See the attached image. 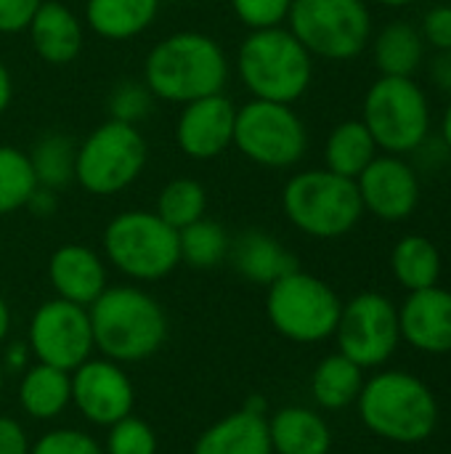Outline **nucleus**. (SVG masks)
I'll return each mask as SVG.
<instances>
[{
  "label": "nucleus",
  "mask_w": 451,
  "mask_h": 454,
  "mask_svg": "<svg viewBox=\"0 0 451 454\" xmlns=\"http://www.w3.org/2000/svg\"><path fill=\"white\" fill-rule=\"evenodd\" d=\"M231 61L223 45L197 29L162 37L144 61V82L157 101L189 104L213 93H226Z\"/></svg>",
  "instance_id": "f257e3e1"
},
{
  "label": "nucleus",
  "mask_w": 451,
  "mask_h": 454,
  "mask_svg": "<svg viewBox=\"0 0 451 454\" xmlns=\"http://www.w3.org/2000/svg\"><path fill=\"white\" fill-rule=\"evenodd\" d=\"M88 317L96 351L117 364L146 362L167 340L165 309L136 285H109L88 306Z\"/></svg>",
  "instance_id": "f03ea898"
},
{
  "label": "nucleus",
  "mask_w": 451,
  "mask_h": 454,
  "mask_svg": "<svg viewBox=\"0 0 451 454\" xmlns=\"http://www.w3.org/2000/svg\"><path fill=\"white\" fill-rule=\"evenodd\" d=\"M237 74L253 98L295 104L311 88L314 56L287 24L250 29L237 51Z\"/></svg>",
  "instance_id": "7ed1b4c3"
},
{
  "label": "nucleus",
  "mask_w": 451,
  "mask_h": 454,
  "mask_svg": "<svg viewBox=\"0 0 451 454\" xmlns=\"http://www.w3.org/2000/svg\"><path fill=\"white\" fill-rule=\"evenodd\" d=\"M362 423L380 439L393 444H420L439 426V402L433 391L404 370L377 372L364 380L356 399Z\"/></svg>",
  "instance_id": "20e7f679"
},
{
  "label": "nucleus",
  "mask_w": 451,
  "mask_h": 454,
  "mask_svg": "<svg viewBox=\"0 0 451 454\" xmlns=\"http://www.w3.org/2000/svg\"><path fill=\"white\" fill-rule=\"evenodd\" d=\"M282 210L298 231L314 239L346 237L364 215L356 181L327 168L295 173L282 189Z\"/></svg>",
  "instance_id": "39448f33"
},
{
  "label": "nucleus",
  "mask_w": 451,
  "mask_h": 454,
  "mask_svg": "<svg viewBox=\"0 0 451 454\" xmlns=\"http://www.w3.org/2000/svg\"><path fill=\"white\" fill-rule=\"evenodd\" d=\"M104 261L130 282H159L181 266L178 231L154 210H125L104 229Z\"/></svg>",
  "instance_id": "423d86ee"
},
{
  "label": "nucleus",
  "mask_w": 451,
  "mask_h": 454,
  "mask_svg": "<svg viewBox=\"0 0 451 454\" xmlns=\"http://www.w3.org/2000/svg\"><path fill=\"white\" fill-rule=\"evenodd\" d=\"M149 162V144L138 125L106 120L77 144L74 184L93 197L130 189Z\"/></svg>",
  "instance_id": "0eeeda50"
},
{
  "label": "nucleus",
  "mask_w": 451,
  "mask_h": 454,
  "mask_svg": "<svg viewBox=\"0 0 451 454\" xmlns=\"http://www.w3.org/2000/svg\"><path fill=\"white\" fill-rule=\"evenodd\" d=\"M375 144L385 154L417 152L431 133V101L415 77L380 74L364 93L362 117Z\"/></svg>",
  "instance_id": "6e6552de"
},
{
  "label": "nucleus",
  "mask_w": 451,
  "mask_h": 454,
  "mask_svg": "<svg viewBox=\"0 0 451 454\" xmlns=\"http://www.w3.org/2000/svg\"><path fill=\"white\" fill-rule=\"evenodd\" d=\"M284 24L311 56L327 61H351L372 40L367 0H292Z\"/></svg>",
  "instance_id": "1a4fd4ad"
},
{
  "label": "nucleus",
  "mask_w": 451,
  "mask_h": 454,
  "mask_svg": "<svg viewBox=\"0 0 451 454\" xmlns=\"http://www.w3.org/2000/svg\"><path fill=\"white\" fill-rule=\"evenodd\" d=\"M343 301L319 277L290 271L266 293V317L271 327L292 343H322L335 335Z\"/></svg>",
  "instance_id": "9d476101"
},
{
  "label": "nucleus",
  "mask_w": 451,
  "mask_h": 454,
  "mask_svg": "<svg viewBox=\"0 0 451 454\" xmlns=\"http://www.w3.org/2000/svg\"><path fill=\"white\" fill-rule=\"evenodd\" d=\"M231 149L258 168L287 170L306 157L308 128L292 104L250 98L237 106Z\"/></svg>",
  "instance_id": "9b49d317"
},
{
  "label": "nucleus",
  "mask_w": 451,
  "mask_h": 454,
  "mask_svg": "<svg viewBox=\"0 0 451 454\" xmlns=\"http://www.w3.org/2000/svg\"><path fill=\"white\" fill-rule=\"evenodd\" d=\"M335 338L340 354L362 370L380 367L401 343L399 309L380 293H362L343 303Z\"/></svg>",
  "instance_id": "f8f14e48"
},
{
  "label": "nucleus",
  "mask_w": 451,
  "mask_h": 454,
  "mask_svg": "<svg viewBox=\"0 0 451 454\" xmlns=\"http://www.w3.org/2000/svg\"><path fill=\"white\" fill-rule=\"evenodd\" d=\"M27 346L35 362L72 372L96 351L88 309L61 298L40 303L29 319Z\"/></svg>",
  "instance_id": "ddd939ff"
},
{
  "label": "nucleus",
  "mask_w": 451,
  "mask_h": 454,
  "mask_svg": "<svg viewBox=\"0 0 451 454\" xmlns=\"http://www.w3.org/2000/svg\"><path fill=\"white\" fill-rule=\"evenodd\" d=\"M72 380V407L93 426L109 428L117 420L133 415L136 388L122 370V364L112 359H85L80 367L69 372Z\"/></svg>",
  "instance_id": "4468645a"
},
{
  "label": "nucleus",
  "mask_w": 451,
  "mask_h": 454,
  "mask_svg": "<svg viewBox=\"0 0 451 454\" xmlns=\"http://www.w3.org/2000/svg\"><path fill=\"white\" fill-rule=\"evenodd\" d=\"M364 213L380 221H407L420 205L417 170L399 154H377L356 178Z\"/></svg>",
  "instance_id": "2eb2a0df"
},
{
  "label": "nucleus",
  "mask_w": 451,
  "mask_h": 454,
  "mask_svg": "<svg viewBox=\"0 0 451 454\" xmlns=\"http://www.w3.org/2000/svg\"><path fill=\"white\" fill-rule=\"evenodd\" d=\"M237 106L226 93H213L181 106L175 120V144L183 157L207 162L234 146Z\"/></svg>",
  "instance_id": "dca6fc26"
},
{
  "label": "nucleus",
  "mask_w": 451,
  "mask_h": 454,
  "mask_svg": "<svg viewBox=\"0 0 451 454\" xmlns=\"http://www.w3.org/2000/svg\"><path fill=\"white\" fill-rule=\"evenodd\" d=\"M401 340L423 354H451V290H415L399 309Z\"/></svg>",
  "instance_id": "f3484780"
},
{
  "label": "nucleus",
  "mask_w": 451,
  "mask_h": 454,
  "mask_svg": "<svg viewBox=\"0 0 451 454\" xmlns=\"http://www.w3.org/2000/svg\"><path fill=\"white\" fill-rule=\"evenodd\" d=\"M48 282L56 298L88 309L109 287L106 261L88 245H61L48 258Z\"/></svg>",
  "instance_id": "a211bd4d"
},
{
  "label": "nucleus",
  "mask_w": 451,
  "mask_h": 454,
  "mask_svg": "<svg viewBox=\"0 0 451 454\" xmlns=\"http://www.w3.org/2000/svg\"><path fill=\"white\" fill-rule=\"evenodd\" d=\"M32 51L51 67L72 64L85 43L82 19L58 0H43L27 27Z\"/></svg>",
  "instance_id": "6ab92c4d"
},
{
  "label": "nucleus",
  "mask_w": 451,
  "mask_h": 454,
  "mask_svg": "<svg viewBox=\"0 0 451 454\" xmlns=\"http://www.w3.org/2000/svg\"><path fill=\"white\" fill-rule=\"evenodd\" d=\"M229 261L242 279H247L253 285H263V287H268L276 279H282L284 274L300 269L295 255L276 237L258 231V229H250L231 242Z\"/></svg>",
  "instance_id": "aec40b11"
},
{
  "label": "nucleus",
  "mask_w": 451,
  "mask_h": 454,
  "mask_svg": "<svg viewBox=\"0 0 451 454\" xmlns=\"http://www.w3.org/2000/svg\"><path fill=\"white\" fill-rule=\"evenodd\" d=\"M191 454H274L268 418L242 407L202 431Z\"/></svg>",
  "instance_id": "412c9836"
},
{
  "label": "nucleus",
  "mask_w": 451,
  "mask_h": 454,
  "mask_svg": "<svg viewBox=\"0 0 451 454\" xmlns=\"http://www.w3.org/2000/svg\"><path fill=\"white\" fill-rule=\"evenodd\" d=\"M274 454H330L332 431L327 420L308 407H282L268 418Z\"/></svg>",
  "instance_id": "4be33fe9"
},
{
  "label": "nucleus",
  "mask_w": 451,
  "mask_h": 454,
  "mask_svg": "<svg viewBox=\"0 0 451 454\" xmlns=\"http://www.w3.org/2000/svg\"><path fill=\"white\" fill-rule=\"evenodd\" d=\"M159 5L162 0H85L82 24L104 40L122 43L146 32L157 19Z\"/></svg>",
  "instance_id": "5701e85b"
},
{
  "label": "nucleus",
  "mask_w": 451,
  "mask_h": 454,
  "mask_svg": "<svg viewBox=\"0 0 451 454\" xmlns=\"http://www.w3.org/2000/svg\"><path fill=\"white\" fill-rule=\"evenodd\" d=\"M19 404L32 420H56L72 407V380L69 372L51 364H29L21 372Z\"/></svg>",
  "instance_id": "b1692460"
},
{
  "label": "nucleus",
  "mask_w": 451,
  "mask_h": 454,
  "mask_svg": "<svg viewBox=\"0 0 451 454\" xmlns=\"http://www.w3.org/2000/svg\"><path fill=\"white\" fill-rule=\"evenodd\" d=\"M372 43V56L385 77H415L425 56V40L417 27L407 21L385 24Z\"/></svg>",
  "instance_id": "393cba45"
},
{
  "label": "nucleus",
  "mask_w": 451,
  "mask_h": 454,
  "mask_svg": "<svg viewBox=\"0 0 451 454\" xmlns=\"http://www.w3.org/2000/svg\"><path fill=\"white\" fill-rule=\"evenodd\" d=\"M377 154L380 149L362 120L338 122L324 141V168L351 181H356Z\"/></svg>",
  "instance_id": "a878e982"
},
{
  "label": "nucleus",
  "mask_w": 451,
  "mask_h": 454,
  "mask_svg": "<svg viewBox=\"0 0 451 454\" xmlns=\"http://www.w3.org/2000/svg\"><path fill=\"white\" fill-rule=\"evenodd\" d=\"M362 388H364V370L354 364L348 356H343L340 351L324 356L311 375L314 402L330 412L356 404Z\"/></svg>",
  "instance_id": "bb28decb"
},
{
  "label": "nucleus",
  "mask_w": 451,
  "mask_h": 454,
  "mask_svg": "<svg viewBox=\"0 0 451 454\" xmlns=\"http://www.w3.org/2000/svg\"><path fill=\"white\" fill-rule=\"evenodd\" d=\"M391 269L396 282L415 293L439 285L441 277V253L433 239L423 234H407L393 245L391 253Z\"/></svg>",
  "instance_id": "cd10ccee"
},
{
  "label": "nucleus",
  "mask_w": 451,
  "mask_h": 454,
  "mask_svg": "<svg viewBox=\"0 0 451 454\" xmlns=\"http://www.w3.org/2000/svg\"><path fill=\"white\" fill-rule=\"evenodd\" d=\"M37 186L51 192H61L74 184V160L77 144L64 133H45L35 141L32 152H27Z\"/></svg>",
  "instance_id": "c85d7f7f"
},
{
  "label": "nucleus",
  "mask_w": 451,
  "mask_h": 454,
  "mask_svg": "<svg viewBox=\"0 0 451 454\" xmlns=\"http://www.w3.org/2000/svg\"><path fill=\"white\" fill-rule=\"evenodd\" d=\"M229 250H231L229 231L210 218H199L191 226L178 231L181 263L191 269H202V271L215 269L229 258Z\"/></svg>",
  "instance_id": "c756f323"
},
{
  "label": "nucleus",
  "mask_w": 451,
  "mask_h": 454,
  "mask_svg": "<svg viewBox=\"0 0 451 454\" xmlns=\"http://www.w3.org/2000/svg\"><path fill=\"white\" fill-rule=\"evenodd\" d=\"M154 213L167 226L181 231V229L191 226L194 221L205 218V213H207V192L197 178H173L159 189Z\"/></svg>",
  "instance_id": "7c9ffc66"
},
{
  "label": "nucleus",
  "mask_w": 451,
  "mask_h": 454,
  "mask_svg": "<svg viewBox=\"0 0 451 454\" xmlns=\"http://www.w3.org/2000/svg\"><path fill=\"white\" fill-rule=\"evenodd\" d=\"M37 189L27 152L0 144V218L24 210L27 200Z\"/></svg>",
  "instance_id": "2f4dec72"
},
{
  "label": "nucleus",
  "mask_w": 451,
  "mask_h": 454,
  "mask_svg": "<svg viewBox=\"0 0 451 454\" xmlns=\"http://www.w3.org/2000/svg\"><path fill=\"white\" fill-rule=\"evenodd\" d=\"M154 101L144 80H122L106 96V114L114 122L138 125L154 112Z\"/></svg>",
  "instance_id": "473e14b6"
},
{
  "label": "nucleus",
  "mask_w": 451,
  "mask_h": 454,
  "mask_svg": "<svg viewBox=\"0 0 451 454\" xmlns=\"http://www.w3.org/2000/svg\"><path fill=\"white\" fill-rule=\"evenodd\" d=\"M104 454H157V434L146 420L128 415L109 426Z\"/></svg>",
  "instance_id": "72a5a7b5"
},
{
  "label": "nucleus",
  "mask_w": 451,
  "mask_h": 454,
  "mask_svg": "<svg viewBox=\"0 0 451 454\" xmlns=\"http://www.w3.org/2000/svg\"><path fill=\"white\" fill-rule=\"evenodd\" d=\"M29 454H104V450L80 428H53L32 444Z\"/></svg>",
  "instance_id": "f704fd0d"
},
{
  "label": "nucleus",
  "mask_w": 451,
  "mask_h": 454,
  "mask_svg": "<svg viewBox=\"0 0 451 454\" xmlns=\"http://www.w3.org/2000/svg\"><path fill=\"white\" fill-rule=\"evenodd\" d=\"M290 5L292 0H231L234 16L247 29H266V27L284 24Z\"/></svg>",
  "instance_id": "c9c22d12"
},
{
  "label": "nucleus",
  "mask_w": 451,
  "mask_h": 454,
  "mask_svg": "<svg viewBox=\"0 0 451 454\" xmlns=\"http://www.w3.org/2000/svg\"><path fill=\"white\" fill-rule=\"evenodd\" d=\"M420 35H423L425 45H433L439 53L451 51V5H433L423 16Z\"/></svg>",
  "instance_id": "e433bc0d"
},
{
  "label": "nucleus",
  "mask_w": 451,
  "mask_h": 454,
  "mask_svg": "<svg viewBox=\"0 0 451 454\" xmlns=\"http://www.w3.org/2000/svg\"><path fill=\"white\" fill-rule=\"evenodd\" d=\"M43 0H0V35L27 32L32 13Z\"/></svg>",
  "instance_id": "4c0bfd02"
},
{
  "label": "nucleus",
  "mask_w": 451,
  "mask_h": 454,
  "mask_svg": "<svg viewBox=\"0 0 451 454\" xmlns=\"http://www.w3.org/2000/svg\"><path fill=\"white\" fill-rule=\"evenodd\" d=\"M32 444L16 418L0 415V454H29Z\"/></svg>",
  "instance_id": "58836bf2"
},
{
  "label": "nucleus",
  "mask_w": 451,
  "mask_h": 454,
  "mask_svg": "<svg viewBox=\"0 0 451 454\" xmlns=\"http://www.w3.org/2000/svg\"><path fill=\"white\" fill-rule=\"evenodd\" d=\"M58 192H51V189H45V186H37L35 192H32V197L27 200V205H24V210H29L35 218H51L53 213H56V207H58V197H56Z\"/></svg>",
  "instance_id": "ea45409f"
},
{
  "label": "nucleus",
  "mask_w": 451,
  "mask_h": 454,
  "mask_svg": "<svg viewBox=\"0 0 451 454\" xmlns=\"http://www.w3.org/2000/svg\"><path fill=\"white\" fill-rule=\"evenodd\" d=\"M29 356H32L29 346H24V343H13V346H8V348L3 351L0 364H3V370H5V372H24V370L29 367Z\"/></svg>",
  "instance_id": "a19ab883"
},
{
  "label": "nucleus",
  "mask_w": 451,
  "mask_h": 454,
  "mask_svg": "<svg viewBox=\"0 0 451 454\" xmlns=\"http://www.w3.org/2000/svg\"><path fill=\"white\" fill-rule=\"evenodd\" d=\"M433 80L444 88V90H449L451 93V51L447 53H439L436 56V61H433Z\"/></svg>",
  "instance_id": "79ce46f5"
},
{
  "label": "nucleus",
  "mask_w": 451,
  "mask_h": 454,
  "mask_svg": "<svg viewBox=\"0 0 451 454\" xmlns=\"http://www.w3.org/2000/svg\"><path fill=\"white\" fill-rule=\"evenodd\" d=\"M11 98H13V77H11L5 61L0 59V114L11 106Z\"/></svg>",
  "instance_id": "37998d69"
},
{
  "label": "nucleus",
  "mask_w": 451,
  "mask_h": 454,
  "mask_svg": "<svg viewBox=\"0 0 451 454\" xmlns=\"http://www.w3.org/2000/svg\"><path fill=\"white\" fill-rule=\"evenodd\" d=\"M8 333H11V309H8L5 298L0 295V346L8 338Z\"/></svg>",
  "instance_id": "c03bdc74"
},
{
  "label": "nucleus",
  "mask_w": 451,
  "mask_h": 454,
  "mask_svg": "<svg viewBox=\"0 0 451 454\" xmlns=\"http://www.w3.org/2000/svg\"><path fill=\"white\" fill-rule=\"evenodd\" d=\"M441 138H444V146L451 152V101L441 117Z\"/></svg>",
  "instance_id": "a18cd8bd"
},
{
  "label": "nucleus",
  "mask_w": 451,
  "mask_h": 454,
  "mask_svg": "<svg viewBox=\"0 0 451 454\" xmlns=\"http://www.w3.org/2000/svg\"><path fill=\"white\" fill-rule=\"evenodd\" d=\"M380 5H388V8H404V5H412L415 0H375Z\"/></svg>",
  "instance_id": "49530a36"
},
{
  "label": "nucleus",
  "mask_w": 451,
  "mask_h": 454,
  "mask_svg": "<svg viewBox=\"0 0 451 454\" xmlns=\"http://www.w3.org/2000/svg\"><path fill=\"white\" fill-rule=\"evenodd\" d=\"M3 375H5V370H3V364H0V394H3Z\"/></svg>",
  "instance_id": "de8ad7c7"
}]
</instances>
